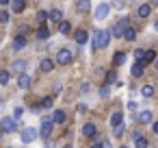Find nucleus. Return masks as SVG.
Here are the masks:
<instances>
[{
	"mask_svg": "<svg viewBox=\"0 0 158 148\" xmlns=\"http://www.w3.org/2000/svg\"><path fill=\"white\" fill-rule=\"evenodd\" d=\"M18 87H20V89H28V87H31V76H28V74H20Z\"/></svg>",
	"mask_w": 158,
	"mask_h": 148,
	"instance_id": "nucleus-11",
	"label": "nucleus"
},
{
	"mask_svg": "<svg viewBox=\"0 0 158 148\" xmlns=\"http://www.w3.org/2000/svg\"><path fill=\"white\" fill-rule=\"evenodd\" d=\"M100 96H108V85H104V87L100 89Z\"/></svg>",
	"mask_w": 158,
	"mask_h": 148,
	"instance_id": "nucleus-39",
	"label": "nucleus"
},
{
	"mask_svg": "<svg viewBox=\"0 0 158 148\" xmlns=\"http://www.w3.org/2000/svg\"><path fill=\"white\" fill-rule=\"evenodd\" d=\"M91 9V2H89V0H76V11L78 13H87Z\"/></svg>",
	"mask_w": 158,
	"mask_h": 148,
	"instance_id": "nucleus-8",
	"label": "nucleus"
},
{
	"mask_svg": "<svg viewBox=\"0 0 158 148\" xmlns=\"http://www.w3.org/2000/svg\"><path fill=\"white\" fill-rule=\"evenodd\" d=\"M24 68H26V61H15V63L11 65V70L18 72V74H24Z\"/></svg>",
	"mask_w": 158,
	"mask_h": 148,
	"instance_id": "nucleus-22",
	"label": "nucleus"
},
{
	"mask_svg": "<svg viewBox=\"0 0 158 148\" xmlns=\"http://www.w3.org/2000/svg\"><path fill=\"white\" fill-rule=\"evenodd\" d=\"M154 133L158 135V122H154Z\"/></svg>",
	"mask_w": 158,
	"mask_h": 148,
	"instance_id": "nucleus-42",
	"label": "nucleus"
},
{
	"mask_svg": "<svg viewBox=\"0 0 158 148\" xmlns=\"http://www.w3.org/2000/svg\"><path fill=\"white\" fill-rule=\"evenodd\" d=\"M9 78H11V76H9V72H7V70H0V85H7V83H9Z\"/></svg>",
	"mask_w": 158,
	"mask_h": 148,
	"instance_id": "nucleus-31",
	"label": "nucleus"
},
{
	"mask_svg": "<svg viewBox=\"0 0 158 148\" xmlns=\"http://www.w3.org/2000/svg\"><path fill=\"white\" fill-rule=\"evenodd\" d=\"M52 120H54V124H63V122H65V111H63V109H56V111L52 113Z\"/></svg>",
	"mask_w": 158,
	"mask_h": 148,
	"instance_id": "nucleus-16",
	"label": "nucleus"
},
{
	"mask_svg": "<svg viewBox=\"0 0 158 148\" xmlns=\"http://www.w3.org/2000/svg\"><path fill=\"white\" fill-rule=\"evenodd\" d=\"M154 29H156V31H158V20H156V24H154Z\"/></svg>",
	"mask_w": 158,
	"mask_h": 148,
	"instance_id": "nucleus-45",
	"label": "nucleus"
},
{
	"mask_svg": "<svg viewBox=\"0 0 158 148\" xmlns=\"http://www.w3.org/2000/svg\"><path fill=\"white\" fill-rule=\"evenodd\" d=\"M0 5H9V0H0Z\"/></svg>",
	"mask_w": 158,
	"mask_h": 148,
	"instance_id": "nucleus-44",
	"label": "nucleus"
},
{
	"mask_svg": "<svg viewBox=\"0 0 158 148\" xmlns=\"http://www.w3.org/2000/svg\"><path fill=\"white\" fill-rule=\"evenodd\" d=\"M50 20H52V22H59V24H61V22H63V13H61L59 9H52V11H50Z\"/></svg>",
	"mask_w": 158,
	"mask_h": 148,
	"instance_id": "nucleus-20",
	"label": "nucleus"
},
{
	"mask_svg": "<svg viewBox=\"0 0 158 148\" xmlns=\"http://www.w3.org/2000/svg\"><path fill=\"white\" fill-rule=\"evenodd\" d=\"M48 18H50V13H48V11H39V13H37L39 24H46V22H48Z\"/></svg>",
	"mask_w": 158,
	"mask_h": 148,
	"instance_id": "nucleus-29",
	"label": "nucleus"
},
{
	"mask_svg": "<svg viewBox=\"0 0 158 148\" xmlns=\"http://www.w3.org/2000/svg\"><path fill=\"white\" fill-rule=\"evenodd\" d=\"M46 148H54V141H46Z\"/></svg>",
	"mask_w": 158,
	"mask_h": 148,
	"instance_id": "nucleus-41",
	"label": "nucleus"
},
{
	"mask_svg": "<svg viewBox=\"0 0 158 148\" xmlns=\"http://www.w3.org/2000/svg\"><path fill=\"white\" fill-rule=\"evenodd\" d=\"M106 83H117V74H115V72H108V76H106Z\"/></svg>",
	"mask_w": 158,
	"mask_h": 148,
	"instance_id": "nucleus-34",
	"label": "nucleus"
},
{
	"mask_svg": "<svg viewBox=\"0 0 158 148\" xmlns=\"http://www.w3.org/2000/svg\"><path fill=\"white\" fill-rule=\"evenodd\" d=\"M134 146L136 148H147V139L143 135H134Z\"/></svg>",
	"mask_w": 158,
	"mask_h": 148,
	"instance_id": "nucleus-23",
	"label": "nucleus"
},
{
	"mask_svg": "<svg viewBox=\"0 0 158 148\" xmlns=\"http://www.w3.org/2000/svg\"><path fill=\"white\" fill-rule=\"evenodd\" d=\"M26 46V37H18V39H13V50H22Z\"/></svg>",
	"mask_w": 158,
	"mask_h": 148,
	"instance_id": "nucleus-26",
	"label": "nucleus"
},
{
	"mask_svg": "<svg viewBox=\"0 0 158 148\" xmlns=\"http://www.w3.org/2000/svg\"><path fill=\"white\" fill-rule=\"evenodd\" d=\"M141 94H143L145 98H152V96H154V87H152V85H143V87H141Z\"/></svg>",
	"mask_w": 158,
	"mask_h": 148,
	"instance_id": "nucleus-28",
	"label": "nucleus"
},
{
	"mask_svg": "<svg viewBox=\"0 0 158 148\" xmlns=\"http://www.w3.org/2000/svg\"><path fill=\"white\" fill-rule=\"evenodd\" d=\"M149 13H152V7L149 5H141L139 7V18H147Z\"/></svg>",
	"mask_w": 158,
	"mask_h": 148,
	"instance_id": "nucleus-24",
	"label": "nucleus"
},
{
	"mask_svg": "<svg viewBox=\"0 0 158 148\" xmlns=\"http://www.w3.org/2000/svg\"><path fill=\"white\" fill-rule=\"evenodd\" d=\"M0 122H2V131H5V133H13V131L20 126V124L15 122V118H2Z\"/></svg>",
	"mask_w": 158,
	"mask_h": 148,
	"instance_id": "nucleus-6",
	"label": "nucleus"
},
{
	"mask_svg": "<svg viewBox=\"0 0 158 148\" xmlns=\"http://www.w3.org/2000/svg\"><path fill=\"white\" fill-rule=\"evenodd\" d=\"M126 29H128V18H121V20L110 29V33H113V37H123Z\"/></svg>",
	"mask_w": 158,
	"mask_h": 148,
	"instance_id": "nucleus-5",
	"label": "nucleus"
},
{
	"mask_svg": "<svg viewBox=\"0 0 158 148\" xmlns=\"http://www.w3.org/2000/svg\"><path fill=\"white\" fill-rule=\"evenodd\" d=\"M123 131H126V126H123V124H119V126H113V135H115L117 139L123 135Z\"/></svg>",
	"mask_w": 158,
	"mask_h": 148,
	"instance_id": "nucleus-30",
	"label": "nucleus"
},
{
	"mask_svg": "<svg viewBox=\"0 0 158 148\" xmlns=\"http://www.w3.org/2000/svg\"><path fill=\"white\" fill-rule=\"evenodd\" d=\"M123 63H126V52L117 50L115 57H113V65H123Z\"/></svg>",
	"mask_w": 158,
	"mask_h": 148,
	"instance_id": "nucleus-15",
	"label": "nucleus"
},
{
	"mask_svg": "<svg viewBox=\"0 0 158 148\" xmlns=\"http://www.w3.org/2000/svg\"><path fill=\"white\" fill-rule=\"evenodd\" d=\"M39 70H41V72H52V70H54V61H52V59H41Z\"/></svg>",
	"mask_w": 158,
	"mask_h": 148,
	"instance_id": "nucleus-10",
	"label": "nucleus"
},
{
	"mask_svg": "<svg viewBox=\"0 0 158 148\" xmlns=\"http://www.w3.org/2000/svg\"><path fill=\"white\" fill-rule=\"evenodd\" d=\"M80 89H82V92L87 94V92H89V83H82V85H80Z\"/></svg>",
	"mask_w": 158,
	"mask_h": 148,
	"instance_id": "nucleus-40",
	"label": "nucleus"
},
{
	"mask_svg": "<svg viewBox=\"0 0 158 148\" xmlns=\"http://www.w3.org/2000/svg\"><path fill=\"white\" fill-rule=\"evenodd\" d=\"M65 148H72V146H65Z\"/></svg>",
	"mask_w": 158,
	"mask_h": 148,
	"instance_id": "nucleus-47",
	"label": "nucleus"
},
{
	"mask_svg": "<svg viewBox=\"0 0 158 148\" xmlns=\"http://www.w3.org/2000/svg\"><path fill=\"white\" fill-rule=\"evenodd\" d=\"M104 148H110V144H108V141H106V139H104Z\"/></svg>",
	"mask_w": 158,
	"mask_h": 148,
	"instance_id": "nucleus-43",
	"label": "nucleus"
},
{
	"mask_svg": "<svg viewBox=\"0 0 158 148\" xmlns=\"http://www.w3.org/2000/svg\"><path fill=\"white\" fill-rule=\"evenodd\" d=\"M110 124H113V126H119V124H123V115H121V111H115V113L110 115Z\"/></svg>",
	"mask_w": 158,
	"mask_h": 148,
	"instance_id": "nucleus-18",
	"label": "nucleus"
},
{
	"mask_svg": "<svg viewBox=\"0 0 158 148\" xmlns=\"http://www.w3.org/2000/svg\"><path fill=\"white\" fill-rule=\"evenodd\" d=\"M0 100H2V98H0Z\"/></svg>",
	"mask_w": 158,
	"mask_h": 148,
	"instance_id": "nucleus-49",
	"label": "nucleus"
},
{
	"mask_svg": "<svg viewBox=\"0 0 158 148\" xmlns=\"http://www.w3.org/2000/svg\"><path fill=\"white\" fill-rule=\"evenodd\" d=\"M108 11H110V5L100 2L98 9H95V20H106V18H108Z\"/></svg>",
	"mask_w": 158,
	"mask_h": 148,
	"instance_id": "nucleus-7",
	"label": "nucleus"
},
{
	"mask_svg": "<svg viewBox=\"0 0 158 148\" xmlns=\"http://www.w3.org/2000/svg\"><path fill=\"white\" fill-rule=\"evenodd\" d=\"M95 133H98V131H95V124L87 122V124L82 126V135H85V137H95Z\"/></svg>",
	"mask_w": 158,
	"mask_h": 148,
	"instance_id": "nucleus-12",
	"label": "nucleus"
},
{
	"mask_svg": "<svg viewBox=\"0 0 158 148\" xmlns=\"http://www.w3.org/2000/svg\"><path fill=\"white\" fill-rule=\"evenodd\" d=\"M48 37H50V29L46 24H41V29L37 31V39H48Z\"/></svg>",
	"mask_w": 158,
	"mask_h": 148,
	"instance_id": "nucleus-19",
	"label": "nucleus"
},
{
	"mask_svg": "<svg viewBox=\"0 0 158 148\" xmlns=\"http://www.w3.org/2000/svg\"><path fill=\"white\" fill-rule=\"evenodd\" d=\"M52 126H54V120H52V118H44V120H41L39 135H41L44 139H48V137H50V133H52Z\"/></svg>",
	"mask_w": 158,
	"mask_h": 148,
	"instance_id": "nucleus-4",
	"label": "nucleus"
},
{
	"mask_svg": "<svg viewBox=\"0 0 158 148\" xmlns=\"http://www.w3.org/2000/svg\"><path fill=\"white\" fill-rule=\"evenodd\" d=\"M22 113H24V109H22V107H15V109H13V118H20Z\"/></svg>",
	"mask_w": 158,
	"mask_h": 148,
	"instance_id": "nucleus-36",
	"label": "nucleus"
},
{
	"mask_svg": "<svg viewBox=\"0 0 158 148\" xmlns=\"http://www.w3.org/2000/svg\"><path fill=\"white\" fill-rule=\"evenodd\" d=\"M113 7H115V9H123V0H115Z\"/></svg>",
	"mask_w": 158,
	"mask_h": 148,
	"instance_id": "nucleus-38",
	"label": "nucleus"
},
{
	"mask_svg": "<svg viewBox=\"0 0 158 148\" xmlns=\"http://www.w3.org/2000/svg\"><path fill=\"white\" fill-rule=\"evenodd\" d=\"M121 148H128V146H121Z\"/></svg>",
	"mask_w": 158,
	"mask_h": 148,
	"instance_id": "nucleus-48",
	"label": "nucleus"
},
{
	"mask_svg": "<svg viewBox=\"0 0 158 148\" xmlns=\"http://www.w3.org/2000/svg\"><path fill=\"white\" fill-rule=\"evenodd\" d=\"M156 68H158V59H156Z\"/></svg>",
	"mask_w": 158,
	"mask_h": 148,
	"instance_id": "nucleus-46",
	"label": "nucleus"
},
{
	"mask_svg": "<svg viewBox=\"0 0 158 148\" xmlns=\"http://www.w3.org/2000/svg\"><path fill=\"white\" fill-rule=\"evenodd\" d=\"M89 37H91V35H89L85 29H82V31H76V44H80V46H82V44H87V42H89Z\"/></svg>",
	"mask_w": 158,
	"mask_h": 148,
	"instance_id": "nucleus-9",
	"label": "nucleus"
},
{
	"mask_svg": "<svg viewBox=\"0 0 158 148\" xmlns=\"http://www.w3.org/2000/svg\"><path fill=\"white\" fill-rule=\"evenodd\" d=\"M72 61H74V50L63 48V50L56 52V63H59V65H67V63H72Z\"/></svg>",
	"mask_w": 158,
	"mask_h": 148,
	"instance_id": "nucleus-2",
	"label": "nucleus"
},
{
	"mask_svg": "<svg viewBox=\"0 0 158 148\" xmlns=\"http://www.w3.org/2000/svg\"><path fill=\"white\" fill-rule=\"evenodd\" d=\"M59 31H61V33H63V35H69V33H72V24H69V22H65V20H63V22H61V24H59Z\"/></svg>",
	"mask_w": 158,
	"mask_h": 148,
	"instance_id": "nucleus-25",
	"label": "nucleus"
},
{
	"mask_svg": "<svg viewBox=\"0 0 158 148\" xmlns=\"http://www.w3.org/2000/svg\"><path fill=\"white\" fill-rule=\"evenodd\" d=\"M20 139H22L24 144H31V141H35V139H37V128H33V126H26V128H22V131H20Z\"/></svg>",
	"mask_w": 158,
	"mask_h": 148,
	"instance_id": "nucleus-3",
	"label": "nucleus"
},
{
	"mask_svg": "<svg viewBox=\"0 0 158 148\" xmlns=\"http://www.w3.org/2000/svg\"><path fill=\"white\" fill-rule=\"evenodd\" d=\"M136 122H141V124H149V122H152V111H141V113L136 115Z\"/></svg>",
	"mask_w": 158,
	"mask_h": 148,
	"instance_id": "nucleus-14",
	"label": "nucleus"
},
{
	"mask_svg": "<svg viewBox=\"0 0 158 148\" xmlns=\"http://www.w3.org/2000/svg\"><path fill=\"white\" fill-rule=\"evenodd\" d=\"M145 52H147V50L136 48V50H134V61H141V63H143V61H145Z\"/></svg>",
	"mask_w": 158,
	"mask_h": 148,
	"instance_id": "nucleus-27",
	"label": "nucleus"
},
{
	"mask_svg": "<svg viewBox=\"0 0 158 148\" xmlns=\"http://www.w3.org/2000/svg\"><path fill=\"white\" fill-rule=\"evenodd\" d=\"M143 72H145V63L134 61V65H132V76H143Z\"/></svg>",
	"mask_w": 158,
	"mask_h": 148,
	"instance_id": "nucleus-13",
	"label": "nucleus"
},
{
	"mask_svg": "<svg viewBox=\"0 0 158 148\" xmlns=\"http://www.w3.org/2000/svg\"><path fill=\"white\" fill-rule=\"evenodd\" d=\"M50 105H52V100H50V98H44V100H41V105H39V107H41V109H48V107H50Z\"/></svg>",
	"mask_w": 158,
	"mask_h": 148,
	"instance_id": "nucleus-35",
	"label": "nucleus"
},
{
	"mask_svg": "<svg viewBox=\"0 0 158 148\" xmlns=\"http://www.w3.org/2000/svg\"><path fill=\"white\" fill-rule=\"evenodd\" d=\"M9 22V13L7 11H0V24H7Z\"/></svg>",
	"mask_w": 158,
	"mask_h": 148,
	"instance_id": "nucleus-33",
	"label": "nucleus"
},
{
	"mask_svg": "<svg viewBox=\"0 0 158 148\" xmlns=\"http://www.w3.org/2000/svg\"><path fill=\"white\" fill-rule=\"evenodd\" d=\"M11 9H13L15 13H22V11L26 9V2H24V0H13V2H11Z\"/></svg>",
	"mask_w": 158,
	"mask_h": 148,
	"instance_id": "nucleus-17",
	"label": "nucleus"
},
{
	"mask_svg": "<svg viewBox=\"0 0 158 148\" xmlns=\"http://www.w3.org/2000/svg\"><path fill=\"white\" fill-rule=\"evenodd\" d=\"M91 148H104V139H98V141H93V144H91Z\"/></svg>",
	"mask_w": 158,
	"mask_h": 148,
	"instance_id": "nucleus-37",
	"label": "nucleus"
},
{
	"mask_svg": "<svg viewBox=\"0 0 158 148\" xmlns=\"http://www.w3.org/2000/svg\"><path fill=\"white\" fill-rule=\"evenodd\" d=\"M108 39H110V33L108 31H95L93 33V50L106 48L108 46Z\"/></svg>",
	"mask_w": 158,
	"mask_h": 148,
	"instance_id": "nucleus-1",
	"label": "nucleus"
},
{
	"mask_svg": "<svg viewBox=\"0 0 158 148\" xmlns=\"http://www.w3.org/2000/svg\"><path fill=\"white\" fill-rule=\"evenodd\" d=\"M154 59H156V52H154V50H147V52H145V61H143V63L147 65V63H152Z\"/></svg>",
	"mask_w": 158,
	"mask_h": 148,
	"instance_id": "nucleus-32",
	"label": "nucleus"
},
{
	"mask_svg": "<svg viewBox=\"0 0 158 148\" xmlns=\"http://www.w3.org/2000/svg\"><path fill=\"white\" fill-rule=\"evenodd\" d=\"M134 37H136V31H134L132 26H128L126 33H123V39H126V42H134Z\"/></svg>",
	"mask_w": 158,
	"mask_h": 148,
	"instance_id": "nucleus-21",
	"label": "nucleus"
}]
</instances>
